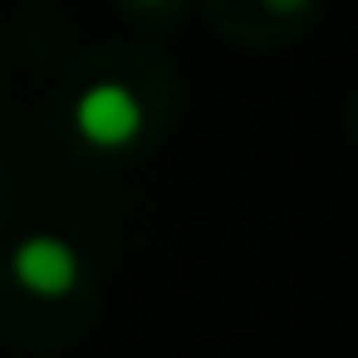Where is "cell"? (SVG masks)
<instances>
[{"label":"cell","mask_w":358,"mask_h":358,"mask_svg":"<svg viewBox=\"0 0 358 358\" xmlns=\"http://www.w3.org/2000/svg\"><path fill=\"white\" fill-rule=\"evenodd\" d=\"M143 123H148L143 99H138L128 84H113V79L89 84V89L79 94V103H74V128H79V138H84L89 148H99V152H123V148H133V143L143 138Z\"/></svg>","instance_id":"obj_1"},{"label":"cell","mask_w":358,"mask_h":358,"mask_svg":"<svg viewBox=\"0 0 358 358\" xmlns=\"http://www.w3.org/2000/svg\"><path fill=\"white\" fill-rule=\"evenodd\" d=\"M15 280L30 289V294H45V299H59V294H69L74 289V280H79V255H74V245L69 241H59V236H25L20 245H15Z\"/></svg>","instance_id":"obj_2"},{"label":"cell","mask_w":358,"mask_h":358,"mask_svg":"<svg viewBox=\"0 0 358 358\" xmlns=\"http://www.w3.org/2000/svg\"><path fill=\"white\" fill-rule=\"evenodd\" d=\"M304 6H309V0H265V10H275V15H294Z\"/></svg>","instance_id":"obj_3"},{"label":"cell","mask_w":358,"mask_h":358,"mask_svg":"<svg viewBox=\"0 0 358 358\" xmlns=\"http://www.w3.org/2000/svg\"><path fill=\"white\" fill-rule=\"evenodd\" d=\"M138 6H167V0H138Z\"/></svg>","instance_id":"obj_4"}]
</instances>
